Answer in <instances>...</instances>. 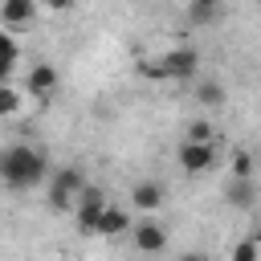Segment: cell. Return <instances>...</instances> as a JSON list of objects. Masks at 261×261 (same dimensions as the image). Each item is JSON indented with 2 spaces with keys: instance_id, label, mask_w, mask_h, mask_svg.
<instances>
[{
  "instance_id": "obj_1",
  "label": "cell",
  "mask_w": 261,
  "mask_h": 261,
  "mask_svg": "<svg viewBox=\"0 0 261 261\" xmlns=\"http://www.w3.org/2000/svg\"><path fill=\"white\" fill-rule=\"evenodd\" d=\"M45 171H49L45 151H37V147H29V143H16V147H4V151H0V179H4L12 192L37 188V184L45 179Z\"/></svg>"
},
{
  "instance_id": "obj_2",
  "label": "cell",
  "mask_w": 261,
  "mask_h": 261,
  "mask_svg": "<svg viewBox=\"0 0 261 261\" xmlns=\"http://www.w3.org/2000/svg\"><path fill=\"white\" fill-rule=\"evenodd\" d=\"M196 69H200V49H192V45L167 49L163 57L139 65V73L143 77H155V82H188V77H196Z\"/></svg>"
},
{
  "instance_id": "obj_3",
  "label": "cell",
  "mask_w": 261,
  "mask_h": 261,
  "mask_svg": "<svg viewBox=\"0 0 261 261\" xmlns=\"http://www.w3.org/2000/svg\"><path fill=\"white\" fill-rule=\"evenodd\" d=\"M82 188H86L82 167L69 163V167H61V171H53V184H49V208H53V212H69V208L77 204Z\"/></svg>"
},
{
  "instance_id": "obj_4",
  "label": "cell",
  "mask_w": 261,
  "mask_h": 261,
  "mask_svg": "<svg viewBox=\"0 0 261 261\" xmlns=\"http://www.w3.org/2000/svg\"><path fill=\"white\" fill-rule=\"evenodd\" d=\"M102 212H106V196H102V188L86 184V188H82V196H77V232L94 237V228H98V216H102Z\"/></svg>"
},
{
  "instance_id": "obj_5",
  "label": "cell",
  "mask_w": 261,
  "mask_h": 261,
  "mask_svg": "<svg viewBox=\"0 0 261 261\" xmlns=\"http://www.w3.org/2000/svg\"><path fill=\"white\" fill-rule=\"evenodd\" d=\"M130 241H135L139 253H163L167 249V228H163V220L143 216L139 224H130Z\"/></svg>"
},
{
  "instance_id": "obj_6",
  "label": "cell",
  "mask_w": 261,
  "mask_h": 261,
  "mask_svg": "<svg viewBox=\"0 0 261 261\" xmlns=\"http://www.w3.org/2000/svg\"><path fill=\"white\" fill-rule=\"evenodd\" d=\"M175 159H179V167H184L188 175H200V171H208V167L216 163V147H212V143H188V139H184Z\"/></svg>"
},
{
  "instance_id": "obj_7",
  "label": "cell",
  "mask_w": 261,
  "mask_h": 261,
  "mask_svg": "<svg viewBox=\"0 0 261 261\" xmlns=\"http://www.w3.org/2000/svg\"><path fill=\"white\" fill-rule=\"evenodd\" d=\"M163 200H167V188L163 184H155V179H143V184H135L130 188V204L139 208V212H159L163 208Z\"/></svg>"
},
{
  "instance_id": "obj_8",
  "label": "cell",
  "mask_w": 261,
  "mask_h": 261,
  "mask_svg": "<svg viewBox=\"0 0 261 261\" xmlns=\"http://www.w3.org/2000/svg\"><path fill=\"white\" fill-rule=\"evenodd\" d=\"M57 82H61L57 69H53L49 61H37V65L29 69V77H24V90H29L33 98H49V94L57 90Z\"/></svg>"
},
{
  "instance_id": "obj_9",
  "label": "cell",
  "mask_w": 261,
  "mask_h": 261,
  "mask_svg": "<svg viewBox=\"0 0 261 261\" xmlns=\"http://www.w3.org/2000/svg\"><path fill=\"white\" fill-rule=\"evenodd\" d=\"M41 0H0V24H29Z\"/></svg>"
},
{
  "instance_id": "obj_10",
  "label": "cell",
  "mask_w": 261,
  "mask_h": 261,
  "mask_svg": "<svg viewBox=\"0 0 261 261\" xmlns=\"http://www.w3.org/2000/svg\"><path fill=\"white\" fill-rule=\"evenodd\" d=\"M130 228V216H126V208H114V204H106V212L98 216V228H94V237H118V232H126Z\"/></svg>"
},
{
  "instance_id": "obj_11",
  "label": "cell",
  "mask_w": 261,
  "mask_h": 261,
  "mask_svg": "<svg viewBox=\"0 0 261 261\" xmlns=\"http://www.w3.org/2000/svg\"><path fill=\"white\" fill-rule=\"evenodd\" d=\"M16 61H20V45L12 41V33H0V82L12 77Z\"/></svg>"
},
{
  "instance_id": "obj_12",
  "label": "cell",
  "mask_w": 261,
  "mask_h": 261,
  "mask_svg": "<svg viewBox=\"0 0 261 261\" xmlns=\"http://www.w3.org/2000/svg\"><path fill=\"white\" fill-rule=\"evenodd\" d=\"M253 196H257L253 179H228V188H224V200H228L232 208H249V204H253Z\"/></svg>"
},
{
  "instance_id": "obj_13",
  "label": "cell",
  "mask_w": 261,
  "mask_h": 261,
  "mask_svg": "<svg viewBox=\"0 0 261 261\" xmlns=\"http://www.w3.org/2000/svg\"><path fill=\"white\" fill-rule=\"evenodd\" d=\"M188 16H192V24H212L220 16V0H192Z\"/></svg>"
},
{
  "instance_id": "obj_14",
  "label": "cell",
  "mask_w": 261,
  "mask_h": 261,
  "mask_svg": "<svg viewBox=\"0 0 261 261\" xmlns=\"http://www.w3.org/2000/svg\"><path fill=\"white\" fill-rule=\"evenodd\" d=\"M228 175L232 179H253V155L249 151H232L228 155Z\"/></svg>"
},
{
  "instance_id": "obj_15",
  "label": "cell",
  "mask_w": 261,
  "mask_h": 261,
  "mask_svg": "<svg viewBox=\"0 0 261 261\" xmlns=\"http://www.w3.org/2000/svg\"><path fill=\"white\" fill-rule=\"evenodd\" d=\"M196 102L220 106V102H224V86H220V82H196Z\"/></svg>"
},
{
  "instance_id": "obj_16",
  "label": "cell",
  "mask_w": 261,
  "mask_h": 261,
  "mask_svg": "<svg viewBox=\"0 0 261 261\" xmlns=\"http://www.w3.org/2000/svg\"><path fill=\"white\" fill-rule=\"evenodd\" d=\"M20 102H24V98H20V90H12L8 82H0V118L16 114V110H20Z\"/></svg>"
},
{
  "instance_id": "obj_17",
  "label": "cell",
  "mask_w": 261,
  "mask_h": 261,
  "mask_svg": "<svg viewBox=\"0 0 261 261\" xmlns=\"http://www.w3.org/2000/svg\"><path fill=\"white\" fill-rule=\"evenodd\" d=\"M257 257H261L257 237H245V241H237V245H232V257H228V261H257Z\"/></svg>"
},
{
  "instance_id": "obj_18",
  "label": "cell",
  "mask_w": 261,
  "mask_h": 261,
  "mask_svg": "<svg viewBox=\"0 0 261 261\" xmlns=\"http://www.w3.org/2000/svg\"><path fill=\"white\" fill-rule=\"evenodd\" d=\"M188 143H212V122H204V118L188 122Z\"/></svg>"
},
{
  "instance_id": "obj_19",
  "label": "cell",
  "mask_w": 261,
  "mask_h": 261,
  "mask_svg": "<svg viewBox=\"0 0 261 261\" xmlns=\"http://www.w3.org/2000/svg\"><path fill=\"white\" fill-rule=\"evenodd\" d=\"M41 4H45V8H53V12H65L73 0H41Z\"/></svg>"
},
{
  "instance_id": "obj_20",
  "label": "cell",
  "mask_w": 261,
  "mask_h": 261,
  "mask_svg": "<svg viewBox=\"0 0 261 261\" xmlns=\"http://www.w3.org/2000/svg\"><path fill=\"white\" fill-rule=\"evenodd\" d=\"M179 261H212V257H208V253H184Z\"/></svg>"
}]
</instances>
